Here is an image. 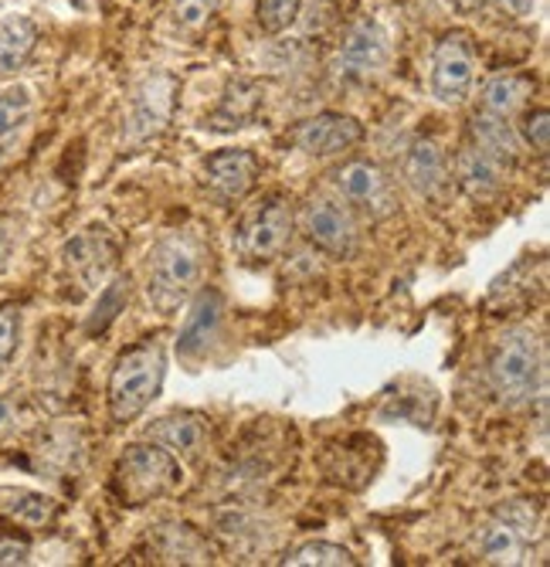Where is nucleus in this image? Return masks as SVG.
<instances>
[{
	"label": "nucleus",
	"mask_w": 550,
	"mask_h": 567,
	"mask_svg": "<svg viewBox=\"0 0 550 567\" xmlns=\"http://www.w3.org/2000/svg\"><path fill=\"white\" fill-rule=\"evenodd\" d=\"M299 228H303V235L320 251L336 255V259H346L357 245L354 218H350L346 208H340V204H333L326 197H313L303 204V212H299Z\"/></svg>",
	"instance_id": "obj_12"
},
{
	"label": "nucleus",
	"mask_w": 550,
	"mask_h": 567,
	"mask_svg": "<svg viewBox=\"0 0 550 567\" xmlns=\"http://www.w3.org/2000/svg\"><path fill=\"white\" fill-rule=\"evenodd\" d=\"M520 140L530 146V150H537L540 157L547 153V146H550V113L547 110H530L527 116H523V123H520Z\"/></svg>",
	"instance_id": "obj_31"
},
{
	"label": "nucleus",
	"mask_w": 550,
	"mask_h": 567,
	"mask_svg": "<svg viewBox=\"0 0 550 567\" xmlns=\"http://www.w3.org/2000/svg\"><path fill=\"white\" fill-rule=\"evenodd\" d=\"M537 527V509L527 499H513L496 517L479 530L476 537V554L482 564H499V567H513L523 560L527 544Z\"/></svg>",
	"instance_id": "obj_5"
},
{
	"label": "nucleus",
	"mask_w": 550,
	"mask_h": 567,
	"mask_svg": "<svg viewBox=\"0 0 550 567\" xmlns=\"http://www.w3.org/2000/svg\"><path fill=\"white\" fill-rule=\"evenodd\" d=\"M262 85L252 82V79H235L225 95H221V106L215 113V123L221 130H231V126H245L248 120L256 116V110L262 106Z\"/></svg>",
	"instance_id": "obj_24"
},
{
	"label": "nucleus",
	"mask_w": 550,
	"mask_h": 567,
	"mask_svg": "<svg viewBox=\"0 0 550 567\" xmlns=\"http://www.w3.org/2000/svg\"><path fill=\"white\" fill-rule=\"evenodd\" d=\"M499 11L510 18H530L537 11V0H499Z\"/></svg>",
	"instance_id": "obj_34"
},
{
	"label": "nucleus",
	"mask_w": 550,
	"mask_h": 567,
	"mask_svg": "<svg viewBox=\"0 0 550 567\" xmlns=\"http://www.w3.org/2000/svg\"><path fill=\"white\" fill-rule=\"evenodd\" d=\"M164 378H167V353L157 340L126 347L116 357V364L110 371V384H106L113 422L116 425L136 422L143 411L160 398Z\"/></svg>",
	"instance_id": "obj_2"
},
{
	"label": "nucleus",
	"mask_w": 550,
	"mask_h": 567,
	"mask_svg": "<svg viewBox=\"0 0 550 567\" xmlns=\"http://www.w3.org/2000/svg\"><path fill=\"white\" fill-rule=\"evenodd\" d=\"M34 113V95L28 85H8L0 89V143L11 140Z\"/></svg>",
	"instance_id": "obj_27"
},
{
	"label": "nucleus",
	"mask_w": 550,
	"mask_h": 567,
	"mask_svg": "<svg viewBox=\"0 0 550 567\" xmlns=\"http://www.w3.org/2000/svg\"><path fill=\"white\" fill-rule=\"evenodd\" d=\"M289 140L295 143V150H303L307 157H333V153H343L364 140V123L346 113H316V116L299 120L289 130Z\"/></svg>",
	"instance_id": "obj_11"
},
{
	"label": "nucleus",
	"mask_w": 550,
	"mask_h": 567,
	"mask_svg": "<svg viewBox=\"0 0 550 567\" xmlns=\"http://www.w3.org/2000/svg\"><path fill=\"white\" fill-rule=\"evenodd\" d=\"M149 442L164 445L167 452L180 455V458H197L208 449L211 439V422L201 411H174V415L157 419L146 429Z\"/></svg>",
	"instance_id": "obj_16"
},
{
	"label": "nucleus",
	"mask_w": 550,
	"mask_h": 567,
	"mask_svg": "<svg viewBox=\"0 0 550 567\" xmlns=\"http://www.w3.org/2000/svg\"><path fill=\"white\" fill-rule=\"evenodd\" d=\"M0 513L11 517L21 527L41 530V527H52L59 517V499H52L48 493L38 489H24V486H8L0 489Z\"/></svg>",
	"instance_id": "obj_21"
},
{
	"label": "nucleus",
	"mask_w": 550,
	"mask_h": 567,
	"mask_svg": "<svg viewBox=\"0 0 550 567\" xmlns=\"http://www.w3.org/2000/svg\"><path fill=\"white\" fill-rule=\"evenodd\" d=\"M489 0H453V8L456 11H463V14H473V11H479V8H486Z\"/></svg>",
	"instance_id": "obj_36"
},
{
	"label": "nucleus",
	"mask_w": 550,
	"mask_h": 567,
	"mask_svg": "<svg viewBox=\"0 0 550 567\" xmlns=\"http://www.w3.org/2000/svg\"><path fill=\"white\" fill-rule=\"evenodd\" d=\"M336 190L354 204V208L367 212L371 218H384L394 212V190L387 174L374 161H346L333 174Z\"/></svg>",
	"instance_id": "obj_13"
},
{
	"label": "nucleus",
	"mask_w": 550,
	"mask_h": 567,
	"mask_svg": "<svg viewBox=\"0 0 550 567\" xmlns=\"http://www.w3.org/2000/svg\"><path fill=\"white\" fill-rule=\"evenodd\" d=\"M543 381V343L533 327H513L496 340L489 357V384L499 401H530Z\"/></svg>",
	"instance_id": "obj_4"
},
{
	"label": "nucleus",
	"mask_w": 550,
	"mask_h": 567,
	"mask_svg": "<svg viewBox=\"0 0 550 567\" xmlns=\"http://www.w3.org/2000/svg\"><path fill=\"white\" fill-rule=\"evenodd\" d=\"M402 177L418 197H438L448 187V181H453V171H448V161H445V153L438 150V143L418 136L405 150Z\"/></svg>",
	"instance_id": "obj_17"
},
{
	"label": "nucleus",
	"mask_w": 550,
	"mask_h": 567,
	"mask_svg": "<svg viewBox=\"0 0 550 567\" xmlns=\"http://www.w3.org/2000/svg\"><path fill=\"white\" fill-rule=\"evenodd\" d=\"M174 106H177L174 75H167V72L146 75L129 99V110L123 120V140L143 143L149 136H160L167 130V123L174 120Z\"/></svg>",
	"instance_id": "obj_8"
},
{
	"label": "nucleus",
	"mask_w": 550,
	"mask_h": 567,
	"mask_svg": "<svg viewBox=\"0 0 550 567\" xmlns=\"http://www.w3.org/2000/svg\"><path fill=\"white\" fill-rule=\"evenodd\" d=\"M530 95H533V79L530 75H517V72H504V75L486 79V85L479 92L482 110L504 116V120H513L520 110H527Z\"/></svg>",
	"instance_id": "obj_22"
},
{
	"label": "nucleus",
	"mask_w": 550,
	"mask_h": 567,
	"mask_svg": "<svg viewBox=\"0 0 550 567\" xmlns=\"http://www.w3.org/2000/svg\"><path fill=\"white\" fill-rule=\"evenodd\" d=\"M469 133H473V143H476L479 150H486L489 157H496L499 164L513 167V164L520 161L523 140H520V133L513 130L510 120L479 110V113H473V120H469Z\"/></svg>",
	"instance_id": "obj_20"
},
{
	"label": "nucleus",
	"mask_w": 550,
	"mask_h": 567,
	"mask_svg": "<svg viewBox=\"0 0 550 567\" xmlns=\"http://www.w3.org/2000/svg\"><path fill=\"white\" fill-rule=\"evenodd\" d=\"M299 11H303V0H259L256 21L266 34H282L295 24Z\"/></svg>",
	"instance_id": "obj_28"
},
{
	"label": "nucleus",
	"mask_w": 550,
	"mask_h": 567,
	"mask_svg": "<svg viewBox=\"0 0 550 567\" xmlns=\"http://www.w3.org/2000/svg\"><path fill=\"white\" fill-rule=\"evenodd\" d=\"M205 276V248L184 231L164 235L146 259V296L157 313L174 317L177 309L201 289Z\"/></svg>",
	"instance_id": "obj_1"
},
{
	"label": "nucleus",
	"mask_w": 550,
	"mask_h": 567,
	"mask_svg": "<svg viewBox=\"0 0 550 567\" xmlns=\"http://www.w3.org/2000/svg\"><path fill=\"white\" fill-rule=\"evenodd\" d=\"M190 299H194L190 313H187V320L180 327V337H177V350L187 360L201 357L215 343V337L221 330V320H225V296L218 289H197Z\"/></svg>",
	"instance_id": "obj_15"
},
{
	"label": "nucleus",
	"mask_w": 550,
	"mask_h": 567,
	"mask_svg": "<svg viewBox=\"0 0 550 567\" xmlns=\"http://www.w3.org/2000/svg\"><path fill=\"white\" fill-rule=\"evenodd\" d=\"M295 215L286 197H269L238 231V251L248 262H272L289 248Z\"/></svg>",
	"instance_id": "obj_9"
},
{
	"label": "nucleus",
	"mask_w": 550,
	"mask_h": 567,
	"mask_svg": "<svg viewBox=\"0 0 550 567\" xmlns=\"http://www.w3.org/2000/svg\"><path fill=\"white\" fill-rule=\"evenodd\" d=\"M286 567H354L357 557L330 540H307L282 557Z\"/></svg>",
	"instance_id": "obj_26"
},
{
	"label": "nucleus",
	"mask_w": 550,
	"mask_h": 567,
	"mask_svg": "<svg viewBox=\"0 0 550 567\" xmlns=\"http://www.w3.org/2000/svg\"><path fill=\"white\" fill-rule=\"evenodd\" d=\"M149 547H154L157 560L164 564H211L215 547L205 534H197L190 524H157L149 527Z\"/></svg>",
	"instance_id": "obj_18"
},
{
	"label": "nucleus",
	"mask_w": 550,
	"mask_h": 567,
	"mask_svg": "<svg viewBox=\"0 0 550 567\" xmlns=\"http://www.w3.org/2000/svg\"><path fill=\"white\" fill-rule=\"evenodd\" d=\"M11 255H14V231L8 221H0V272L11 266Z\"/></svg>",
	"instance_id": "obj_33"
},
{
	"label": "nucleus",
	"mask_w": 550,
	"mask_h": 567,
	"mask_svg": "<svg viewBox=\"0 0 550 567\" xmlns=\"http://www.w3.org/2000/svg\"><path fill=\"white\" fill-rule=\"evenodd\" d=\"M38 48V24L24 14L0 18V75H11L28 65Z\"/></svg>",
	"instance_id": "obj_23"
},
{
	"label": "nucleus",
	"mask_w": 550,
	"mask_h": 567,
	"mask_svg": "<svg viewBox=\"0 0 550 567\" xmlns=\"http://www.w3.org/2000/svg\"><path fill=\"white\" fill-rule=\"evenodd\" d=\"M21 306L18 302H4L0 306V364H11L18 347H21Z\"/></svg>",
	"instance_id": "obj_29"
},
{
	"label": "nucleus",
	"mask_w": 550,
	"mask_h": 567,
	"mask_svg": "<svg viewBox=\"0 0 550 567\" xmlns=\"http://www.w3.org/2000/svg\"><path fill=\"white\" fill-rule=\"evenodd\" d=\"M507 164H499L496 157H489L486 150H479L476 143H469L459 157H456V184L473 197V200H489L504 190L507 184Z\"/></svg>",
	"instance_id": "obj_19"
},
{
	"label": "nucleus",
	"mask_w": 550,
	"mask_h": 567,
	"mask_svg": "<svg viewBox=\"0 0 550 567\" xmlns=\"http://www.w3.org/2000/svg\"><path fill=\"white\" fill-rule=\"evenodd\" d=\"M126 302H129V279L126 276H110V286L98 292L95 309H92L89 320H85V333H92V337L95 333H106L120 320Z\"/></svg>",
	"instance_id": "obj_25"
},
{
	"label": "nucleus",
	"mask_w": 550,
	"mask_h": 567,
	"mask_svg": "<svg viewBox=\"0 0 550 567\" xmlns=\"http://www.w3.org/2000/svg\"><path fill=\"white\" fill-rule=\"evenodd\" d=\"M75 4H79V8H92V4H95V0H75Z\"/></svg>",
	"instance_id": "obj_37"
},
{
	"label": "nucleus",
	"mask_w": 550,
	"mask_h": 567,
	"mask_svg": "<svg viewBox=\"0 0 550 567\" xmlns=\"http://www.w3.org/2000/svg\"><path fill=\"white\" fill-rule=\"evenodd\" d=\"M0 371H4V364H0Z\"/></svg>",
	"instance_id": "obj_38"
},
{
	"label": "nucleus",
	"mask_w": 550,
	"mask_h": 567,
	"mask_svg": "<svg viewBox=\"0 0 550 567\" xmlns=\"http://www.w3.org/2000/svg\"><path fill=\"white\" fill-rule=\"evenodd\" d=\"M476 85V51L466 31H448L432 55V95L442 106H463Z\"/></svg>",
	"instance_id": "obj_6"
},
{
	"label": "nucleus",
	"mask_w": 550,
	"mask_h": 567,
	"mask_svg": "<svg viewBox=\"0 0 550 567\" xmlns=\"http://www.w3.org/2000/svg\"><path fill=\"white\" fill-rule=\"evenodd\" d=\"M262 174V164L252 150H218L205 161V181L208 187L225 200H241L256 190Z\"/></svg>",
	"instance_id": "obj_14"
},
{
	"label": "nucleus",
	"mask_w": 550,
	"mask_h": 567,
	"mask_svg": "<svg viewBox=\"0 0 550 567\" xmlns=\"http://www.w3.org/2000/svg\"><path fill=\"white\" fill-rule=\"evenodd\" d=\"M116 262H120V241L106 225H89L62 245V266L85 292L110 282Z\"/></svg>",
	"instance_id": "obj_7"
},
{
	"label": "nucleus",
	"mask_w": 550,
	"mask_h": 567,
	"mask_svg": "<svg viewBox=\"0 0 550 567\" xmlns=\"http://www.w3.org/2000/svg\"><path fill=\"white\" fill-rule=\"evenodd\" d=\"M31 560V544L24 537H0V567H21Z\"/></svg>",
	"instance_id": "obj_32"
},
{
	"label": "nucleus",
	"mask_w": 550,
	"mask_h": 567,
	"mask_svg": "<svg viewBox=\"0 0 550 567\" xmlns=\"http://www.w3.org/2000/svg\"><path fill=\"white\" fill-rule=\"evenodd\" d=\"M391 44H387V31L381 28V21L374 18H361L346 28L340 51H336V72L343 79H371L387 65Z\"/></svg>",
	"instance_id": "obj_10"
},
{
	"label": "nucleus",
	"mask_w": 550,
	"mask_h": 567,
	"mask_svg": "<svg viewBox=\"0 0 550 567\" xmlns=\"http://www.w3.org/2000/svg\"><path fill=\"white\" fill-rule=\"evenodd\" d=\"M221 4H225V0H177L170 14H174V24L177 28L197 31V28H205L218 14Z\"/></svg>",
	"instance_id": "obj_30"
},
{
	"label": "nucleus",
	"mask_w": 550,
	"mask_h": 567,
	"mask_svg": "<svg viewBox=\"0 0 550 567\" xmlns=\"http://www.w3.org/2000/svg\"><path fill=\"white\" fill-rule=\"evenodd\" d=\"M184 483L180 458L157 442H136L116 458L113 489L123 506H146L154 499L174 496Z\"/></svg>",
	"instance_id": "obj_3"
},
{
	"label": "nucleus",
	"mask_w": 550,
	"mask_h": 567,
	"mask_svg": "<svg viewBox=\"0 0 550 567\" xmlns=\"http://www.w3.org/2000/svg\"><path fill=\"white\" fill-rule=\"evenodd\" d=\"M18 422V408L11 398H0V429H14Z\"/></svg>",
	"instance_id": "obj_35"
}]
</instances>
